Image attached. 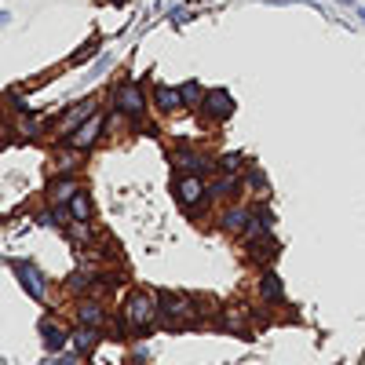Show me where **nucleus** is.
Here are the masks:
<instances>
[{"label":"nucleus","instance_id":"obj_1","mask_svg":"<svg viewBox=\"0 0 365 365\" xmlns=\"http://www.w3.org/2000/svg\"><path fill=\"white\" fill-rule=\"evenodd\" d=\"M234 110H237V103H234V96H230L227 88L205 91V99H201V113H205V120H212V125H223V120L234 117Z\"/></svg>","mask_w":365,"mask_h":365},{"label":"nucleus","instance_id":"obj_2","mask_svg":"<svg viewBox=\"0 0 365 365\" xmlns=\"http://www.w3.org/2000/svg\"><path fill=\"white\" fill-rule=\"evenodd\" d=\"M154 314H158V307H154V296H150V292L128 296V303H125V322H128L132 329H146L150 322H154Z\"/></svg>","mask_w":365,"mask_h":365},{"label":"nucleus","instance_id":"obj_3","mask_svg":"<svg viewBox=\"0 0 365 365\" xmlns=\"http://www.w3.org/2000/svg\"><path fill=\"white\" fill-rule=\"evenodd\" d=\"M205 179L201 175H190V172H182L179 179H175V201L182 205V208H197L201 201H205Z\"/></svg>","mask_w":365,"mask_h":365},{"label":"nucleus","instance_id":"obj_4","mask_svg":"<svg viewBox=\"0 0 365 365\" xmlns=\"http://www.w3.org/2000/svg\"><path fill=\"white\" fill-rule=\"evenodd\" d=\"M103 128H106V117H103V113H91L73 135H66V139H70V150H81V154H84V150H91V146L99 143Z\"/></svg>","mask_w":365,"mask_h":365},{"label":"nucleus","instance_id":"obj_5","mask_svg":"<svg viewBox=\"0 0 365 365\" xmlns=\"http://www.w3.org/2000/svg\"><path fill=\"white\" fill-rule=\"evenodd\" d=\"M117 110L125 113V117H132V120H139V117L146 113L143 88H139V84H120V88H117Z\"/></svg>","mask_w":365,"mask_h":365},{"label":"nucleus","instance_id":"obj_6","mask_svg":"<svg viewBox=\"0 0 365 365\" xmlns=\"http://www.w3.org/2000/svg\"><path fill=\"white\" fill-rule=\"evenodd\" d=\"M91 113H96V99H81V103H73V106L63 113V120H58V132H63V135H73Z\"/></svg>","mask_w":365,"mask_h":365},{"label":"nucleus","instance_id":"obj_7","mask_svg":"<svg viewBox=\"0 0 365 365\" xmlns=\"http://www.w3.org/2000/svg\"><path fill=\"white\" fill-rule=\"evenodd\" d=\"M220 223H223L227 234H237V237H241V234L249 230V223H252V205H230V208L223 212Z\"/></svg>","mask_w":365,"mask_h":365},{"label":"nucleus","instance_id":"obj_8","mask_svg":"<svg viewBox=\"0 0 365 365\" xmlns=\"http://www.w3.org/2000/svg\"><path fill=\"white\" fill-rule=\"evenodd\" d=\"M81 190L77 175H58L48 182V205H70V197Z\"/></svg>","mask_w":365,"mask_h":365},{"label":"nucleus","instance_id":"obj_9","mask_svg":"<svg viewBox=\"0 0 365 365\" xmlns=\"http://www.w3.org/2000/svg\"><path fill=\"white\" fill-rule=\"evenodd\" d=\"M15 267V274H19V282H22V289L34 296V299H44V278H41V270L34 267V263H11Z\"/></svg>","mask_w":365,"mask_h":365},{"label":"nucleus","instance_id":"obj_10","mask_svg":"<svg viewBox=\"0 0 365 365\" xmlns=\"http://www.w3.org/2000/svg\"><path fill=\"white\" fill-rule=\"evenodd\" d=\"M175 165L182 172H190V175H205L212 168V158H201L194 154V146H175Z\"/></svg>","mask_w":365,"mask_h":365},{"label":"nucleus","instance_id":"obj_11","mask_svg":"<svg viewBox=\"0 0 365 365\" xmlns=\"http://www.w3.org/2000/svg\"><path fill=\"white\" fill-rule=\"evenodd\" d=\"M158 303H161L158 311L168 314V318H190V314H194V303H190L187 296H172V292H165Z\"/></svg>","mask_w":365,"mask_h":365},{"label":"nucleus","instance_id":"obj_12","mask_svg":"<svg viewBox=\"0 0 365 365\" xmlns=\"http://www.w3.org/2000/svg\"><path fill=\"white\" fill-rule=\"evenodd\" d=\"M66 208H70V220H73V223H88L91 216H96V208H91V197H88L84 190H77V194L70 197Z\"/></svg>","mask_w":365,"mask_h":365},{"label":"nucleus","instance_id":"obj_13","mask_svg":"<svg viewBox=\"0 0 365 365\" xmlns=\"http://www.w3.org/2000/svg\"><path fill=\"white\" fill-rule=\"evenodd\" d=\"M41 336H44V347H48L51 354L66 347V332L58 329V325H55L51 318H44V322H41Z\"/></svg>","mask_w":365,"mask_h":365},{"label":"nucleus","instance_id":"obj_14","mask_svg":"<svg viewBox=\"0 0 365 365\" xmlns=\"http://www.w3.org/2000/svg\"><path fill=\"white\" fill-rule=\"evenodd\" d=\"M259 292H263V299H270V303H282L285 299V289H282V278L274 270H267L263 278H259Z\"/></svg>","mask_w":365,"mask_h":365},{"label":"nucleus","instance_id":"obj_15","mask_svg":"<svg viewBox=\"0 0 365 365\" xmlns=\"http://www.w3.org/2000/svg\"><path fill=\"white\" fill-rule=\"evenodd\" d=\"M234 190H241V175H237V172H223L216 182H212L208 194H212V197H230Z\"/></svg>","mask_w":365,"mask_h":365},{"label":"nucleus","instance_id":"obj_16","mask_svg":"<svg viewBox=\"0 0 365 365\" xmlns=\"http://www.w3.org/2000/svg\"><path fill=\"white\" fill-rule=\"evenodd\" d=\"M154 103L165 110V113H172V110H179L182 106V99H179V88H168V84H158L154 88Z\"/></svg>","mask_w":365,"mask_h":365},{"label":"nucleus","instance_id":"obj_17","mask_svg":"<svg viewBox=\"0 0 365 365\" xmlns=\"http://www.w3.org/2000/svg\"><path fill=\"white\" fill-rule=\"evenodd\" d=\"M77 318H81V325H91V329H99V325L106 322L103 307H99V303H91V299H84V303H81V311H77Z\"/></svg>","mask_w":365,"mask_h":365},{"label":"nucleus","instance_id":"obj_18","mask_svg":"<svg viewBox=\"0 0 365 365\" xmlns=\"http://www.w3.org/2000/svg\"><path fill=\"white\" fill-rule=\"evenodd\" d=\"M99 344V329H91V325H81L77 332H73V347H77V354H88L91 347Z\"/></svg>","mask_w":365,"mask_h":365},{"label":"nucleus","instance_id":"obj_19","mask_svg":"<svg viewBox=\"0 0 365 365\" xmlns=\"http://www.w3.org/2000/svg\"><path fill=\"white\" fill-rule=\"evenodd\" d=\"M179 99H182V106H197V103L205 99V91H201L197 81H187V84L179 88Z\"/></svg>","mask_w":365,"mask_h":365},{"label":"nucleus","instance_id":"obj_20","mask_svg":"<svg viewBox=\"0 0 365 365\" xmlns=\"http://www.w3.org/2000/svg\"><path fill=\"white\" fill-rule=\"evenodd\" d=\"M19 132H22L26 139H37V135H41V120H37V117H29V113H26V117L19 120Z\"/></svg>","mask_w":365,"mask_h":365},{"label":"nucleus","instance_id":"obj_21","mask_svg":"<svg viewBox=\"0 0 365 365\" xmlns=\"http://www.w3.org/2000/svg\"><path fill=\"white\" fill-rule=\"evenodd\" d=\"M249 187H252V190H267V175H263L256 165H249Z\"/></svg>","mask_w":365,"mask_h":365},{"label":"nucleus","instance_id":"obj_22","mask_svg":"<svg viewBox=\"0 0 365 365\" xmlns=\"http://www.w3.org/2000/svg\"><path fill=\"white\" fill-rule=\"evenodd\" d=\"M241 165H245V158H241V154H223V158H220V168H227V172H234V168H241Z\"/></svg>","mask_w":365,"mask_h":365},{"label":"nucleus","instance_id":"obj_23","mask_svg":"<svg viewBox=\"0 0 365 365\" xmlns=\"http://www.w3.org/2000/svg\"><path fill=\"white\" fill-rule=\"evenodd\" d=\"M278 4H289V0H278Z\"/></svg>","mask_w":365,"mask_h":365}]
</instances>
